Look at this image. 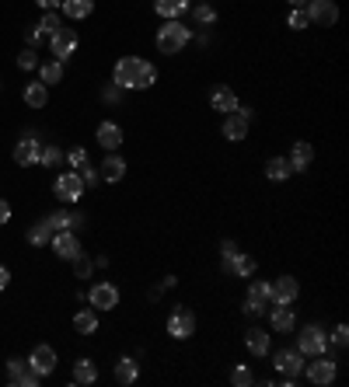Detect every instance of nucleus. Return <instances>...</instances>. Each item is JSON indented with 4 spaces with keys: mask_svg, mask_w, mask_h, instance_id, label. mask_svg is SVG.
I'll list each match as a JSON object with an SVG mask.
<instances>
[{
    "mask_svg": "<svg viewBox=\"0 0 349 387\" xmlns=\"http://www.w3.org/2000/svg\"><path fill=\"white\" fill-rule=\"evenodd\" d=\"M286 4H290V7H307L311 0H286Z\"/></svg>",
    "mask_w": 349,
    "mask_h": 387,
    "instance_id": "obj_53",
    "label": "nucleus"
},
{
    "mask_svg": "<svg viewBox=\"0 0 349 387\" xmlns=\"http://www.w3.org/2000/svg\"><path fill=\"white\" fill-rule=\"evenodd\" d=\"M112 84L122 91H147L158 84V67L144 56H119L112 67Z\"/></svg>",
    "mask_w": 349,
    "mask_h": 387,
    "instance_id": "obj_1",
    "label": "nucleus"
},
{
    "mask_svg": "<svg viewBox=\"0 0 349 387\" xmlns=\"http://www.w3.org/2000/svg\"><path fill=\"white\" fill-rule=\"evenodd\" d=\"M220 273H224V276H234V280H252V276L259 273V262H255V255H248V251H234L227 262H220Z\"/></svg>",
    "mask_w": 349,
    "mask_h": 387,
    "instance_id": "obj_7",
    "label": "nucleus"
},
{
    "mask_svg": "<svg viewBox=\"0 0 349 387\" xmlns=\"http://www.w3.org/2000/svg\"><path fill=\"white\" fill-rule=\"evenodd\" d=\"M70 381L74 384H81V387H91V384H98V367H94V360H77L74 363V374H70Z\"/></svg>",
    "mask_w": 349,
    "mask_h": 387,
    "instance_id": "obj_26",
    "label": "nucleus"
},
{
    "mask_svg": "<svg viewBox=\"0 0 349 387\" xmlns=\"http://www.w3.org/2000/svg\"><path fill=\"white\" fill-rule=\"evenodd\" d=\"M35 4H39L42 11H60V4H63V0H35Z\"/></svg>",
    "mask_w": 349,
    "mask_h": 387,
    "instance_id": "obj_50",
    "label": "nucleus"
},
{
    "mask_svg": "<svg viewBox=\"0 0 349 387\" xmlns=\"http://www.w3.org/2000/svg\"><path fill=\"white\" fill-rule=\"evenodd\" d=\"M272 370L279 374V377H300V370H304V356L290 346V349H276L272 353Z\"/></svg>",
    "mask_w": 349,
    "mask_h": 387,
    "instance_id": "obj_9",
    "label": "nucleus"
},
{
    "mask_svg": "<svg viewBox=\"0 0 349 387\" xmlns=\"http://www.w3.org/2000/svg\"><path fill=\"white\" fill-rule=\"evenodd\" d=\"M87 303L101 314V310H115L119 307V287L108 283V280H98L91 290H87Z\"/></svg>",
    "mask_w": 349,
    "mask_h": 387,
    "instance_id": "obj_6",
    "label": "nucleus"
},
{
    "mask_svg": "<svg viewBox=\"0 0 349 387\" xmlns=\"http://www.w3.org/2000/svg\"><path fill=\"white\" fill-rule=\"evenodd\" d=\"M39 81H42L46 88L60 84V81H63V63H60V60H46V63H39Z\"/></svg>",
    "mask_w": 349,
    "mask_h": 387,
    "instance_id": "obj_32",
    "label": "nucleus"
},
{
    "mask_svg": "<svg viewBox=\"0 0 349 387\" xmlns=\"http://www.w3.org/2000/svg\"><path fill=\"white\" fill-rule=\"evenodd\" d=\"M49 49H53V56H56L60 63H67V60L77 53V32H74V28H56V32L49 35Z\"/></svg>",
    "mask_w": 349,
    "mask_h": 387,
    "instance_id": "obj_11",
    "label": "nucleus"
},
{
    "mask_svg": "<svg viewBox=\"0 0 349 387\" xmlns=\"http://www.w3.org/2000/svg\"><path fill=\"white\" fill-rule=\"evenodd\" d=\"M98 175H101V182H108V185H115V182L126 178V161L119 157V150H115V154H105V161L98 164Z\"/></svg>",
    "mask_w": 349,
    "mask_h": 387,
    "instance_id": "obj_21",
    "label": "nucleus"
},
{
    "mask_svg": "<svg viewBox=\"0 0 349 387\" xmlns=\"http://www.w3.org/2000/svg\"><path fill=\"white\" fill-rule=\"evenodd\" d=\"M248 300H255V303H262V307H269V303H272V283L252 276V283H248Z\"/></svg>",
    "mask_w": 349,
    "mask_h": 387,
    "instance_id": "obj_33",
    "label": "nucleus"
},
{
    "mask_svg": "<svg viewBox=\"0 0 349 387\" xmlns=\"http://www.w3.org/2000/svg\"><path fill=\"white\" fill-rule=\"evenodd\" d=\"M25 237H28V244H32V248H46V244L53 241V227H49V220H35V223L28 227V234H25Z\"/></svg>",
    "mask_w": 349,
    "mask_h": 387,
    "instance_id": "obj_31",
    "label": "nucleus"
},
{
    "mask_svg": "<svg viewBox=\"0 0 349 387\" xmlns=\"http://www.w3.org/2000/svg\"><path fill=\"white\" fill-rule=\"evenodd\" d=\"M252 381H255V377H252V367H248V363H238V367L231 370V384L234 387H248Z\"/></svg>",
    "mask_w": 349,
    "mask_h": 387,
    "instance_id": "obj_37",
    "label": "nucleus"
},
{
    "mask_svg": "<svg viewBox=\"0 0 349 387\" xmlns=\"http://www.w3.org/2000/svg\"><path fill=\"white\" fill-rule=\"evenodd\" d=\"M7 220H11V202H7V199L0 195V227H4Z\"/></svg>",
    "mask_w": 349,
    "mask_h": 387,
    "instance_id": "obj_49",
    "label": "nucleus"
},
{
    "mask_svg": "<svg viewBox=\"0 0 349 387\" xmlns=\"http://www.w3.org/2000/svg\"><path fill=\"white\" fill-rule=\"evenodd\" d=\"M234 251H241V248H238V241H231V237H224V241H220V262H227V258H231Z\"/></svg>",
    "mask_w": 349,
    "mask_h": 387,
    "instance_id": "obj_48",
    "label": "nucleus"
},
{
    "mask_svg": "<svg viewBox=\"0 0 349 387\" xmlns=\"http://www.w3.org/2000/svg\"><path fill=\"white\" fill-rule=\"evenodd\" d=\"M304 14H307L311 25L332 28V25L339 21V4H336V0H311V4L304 7Z\"/></svg>",
    "mask_w": 349,
    "mask_h": 387,
    "instance_id": "obj_10",
    "label": "nucleus"
},
{
    "mask_svg": "<svg viewBox=\"0 0 349 387\" xmlns=\"http://www.w3.org/2000/svg\"><path fill=\"white\" fill-rule=\"evenodd\" d=\"M7 381L14 387H35L42 377L28 367V360H7Z\"/></svg>",
    "mask_w": 349,
    "mask_h": 387,
    "instance_id": "obj_16",
    "label": "nucleus"
},
{
    "mask_svg": "<svg viewBox=\"0 0 349 387\" xmlns=\"http://www.w3.org/2000/svg\"><path fill=\"white\" fill-rule=\"evenodd\" d=\"M7 283H11V273H7V265H0V293L7 290Z\"/></svg>",
    "mask_w": 349,
    "mask_h": 387,
    "instance_id": "obj_51",
    "label": "nucleus"
},
{
    "mask_svg": "<svg viewBox=\"0 0 349 387\" xmlns=\"http://www.w3.org/2000/svg\"><path fill=\"white\" fill-rule=\"evenodd\" d=\"M293 171H290V164H286V157H269L265 161V178L269 182H286Z\"/></svg>",
    "mask_w": 349,
    "mask_h": 387,
    "instance_id": "obj_34",
    "label": "nucleus"
},
{
    "mask_svg": "<svg viewBox=\"0 0 349 387\" xmlns=\"http://www.w3.org/2000/svg\"><path fill=\"white\" fill-rule=\"evenodd\" d=\"M63 157H67V164H70L74 171H77V168H84V164H87V150L81 147V143H77V147H70V150H67Z\"/></svg>",
    "mask_w": 349,
    "mask_h": 387,
    "instance_id": "obj_39",
    "label": "nucleus"
},
{
    "mask_svg": "<svg viewBox=\"0 0 349 387\" xmlns=\"http://www.w3.org/2000/svg\"><path fill=\"white\" fill-rule=\"evenodd\" d=\"M189 14H192V21H196L199 28H213V25H217V7H213L210 0L192 4V7H189Z\"/></svg>",
    "mask_w": 349,
    "mask_h": 387,
    "instance_id": "obj_27",
    "label": "nucleus"
},
{
    "mask_svg": "<svg viewBox=\"0 0 349 387\" xmlns=\"http://www.w3.org/2000/svg\"><path fill=\"white\" fill-rule=\"evenodd\" d=\"M238 105H241V101H238V95H234L227 84H217V88L210 91V108H213V112H220V115H231Z\"/></svg>",
    "mask_w": 349,
    "mask_h": 387,
    "instance_id": "obj_22",
    "label": "nucleus"
},
{
    "mask_svg": "<svg viewBox=\"0 0 349 387\" xmlns=\"http://www.w3.org/2000/svg\"><path fill=\"white\" fill-rule=\"evenodd\" d=\"M248 119H241L238 112H231V115H224V122H220V136L227 140V143H241V140H248Z\"/></svg>",
    "mask_w": 349,
    "mask_h": 387,
    "instance_id": "obj_18",
    "label": "nucleus"
},
{
    "mask_svg": "<svg viewBox=\"0 0 349 387\" xmlns=\"http://www.w3.org/2000/svg\"><path fill=\"white\" fill-rule=\"evenodd\" d=\"M53 192H56V199H63V202H77L81 195L87 192V185H84V178H81V171H63L56 182H53Z\"/></svg>",
    "mask_w": 349,
    "mask_h": 387,
    "instance_id": "obj_8",
    "label": "nucleus"
},
{
    "mask_svg": "<svg viewBox=\"0 0 349 387\" xmlns=\"http://www.w3.org/2000/svg\"><path fill=\"white\" fill-rule=\"evenodd\" d=\"M311 161H315V147H311L307 140H293V147H290V154H286L290 171H293V175H304V171L311 168Z\"/></svg>",
    "mask_w": 349,
    "mask_h": 387,
    "instance_id": "obj_15",
    "label": "nucleus"
},
{
    "mask_svg": "<svg viewBox=\"0 0 349 387\" xmlns=\"http://www.w3.org/2000/svg\"><path fill=\"white\" fill-rule=\"evenodd\" d=\"M154 11H158L165 21H172V18H182V14L189 11V0H154Z\"/></svg>",
    "mask_w": 349,
    "mask_h": 387,
    "instance_id": "obj_35",
    "label": "nucleus"
},
{
    "mask_svg": "<svg viewBox=\"0 0 349 387\" xmlns=\"http://www.w3.org/2000/svg\"><path fill=\"white\" fill-rule=\"evenodd\" d=\"M46 220H49L53 234H56V230H77V227L84 223V216H81V213H70V209H56V213H49Z\"/></svg>",
    "mask_w": 349,
    "mask_h": 387,
    "instance_id": "obj_25",
    "label": "nucleus"
},
{
    "mask_svg": "<svg viewBox=\"0 0 349 387\" xmlns=\"http://www.w3.org/2000/svg\"><path fill=\"white\" fill-rule=\"evenodd\" d=\"M25 42H28L32 49H35L39 42H46V35H42V28H39V25H28V28H25Z\"/></svg>",
    "mask_w": 349,
    "mask_h": 387,
    "instance_id": "obj_46",
    "label": "nucleus"
},
{
    "mask_svg": "<svg viewBox=\"0 0 349 387\" xmlns=\"http://www.w3.org/2000/svg\"><path fill=\"white\" fill-rule=\"evenodd\" d=\"M137 381H140V363H137V356H122V360L115 363V384L133 387Z\"/></svg>",
    "mask_w": 349,
    "mask_h": 387,
    "instance_id": "obj_24",
    "label": "nucleus"
},
{
    "mask_svg": "<svg viewBox=\"0 0 349 387\" xmlns=\"http://www.w3.org/2000/svg\"><path fill=\"white\" fill-rule=\"evenodd\" d=\"M154 42H158L161 56H178V53L192 42V28H189V25H182L178 18H172V21H165V25L158 28Z\"/></svg>",
    "mask_w": 349,
    "mask_h": 387,
    "instance_id": "obj_2",
    "label": "nucleus"
},
{
    "mask_svg": "<svg viewBox=\"0 0 349 387\" xmlns=\"http://www.w3.org/2000/svg\"><path fill=\"white\" fill-rule=\"evenodd\" d=\"M60 161H63V150H60L56 143H49V147L39 150V164H42V168H53V164H60Z\"/></svg>",
    "mask_w": 349,
    "mask_h": 387,
    "instance_id": "obj_36",
    "label": "nucleus"
},
{
    "mask_svg": "<svg viewBox=\"0 0 349 387\" xmlns=\"http://www.w3.org/2000/svg\"><path fill=\"white\" fill-rule=\"evenodd\" d=\"M265 317H269L272 332H279V335L297 332V317H293V310H290L286 303H269V307H265Z\"/></svg>",
    "mask_w": 349,
    "mask_h": 387,
    "instance_id": "obj_14",
    "label": "nucleus"
},
{
    "mask_svg": "<svg viewBox=\"0 0 349 387\" xmlns=\"http://www.w3.org/2000/svg\"><path fill=\"white\" fill-rule=\"evenodd\" d=\"M21 98H25V105H28V108H46V101H49V88H46L42 81H32V84H25Z\"/></svg>",
    "mask_w": 349,
    "mask_h": 387,
    "instance_id": "obj_29",
    "label": "nucleus"
},
{
    "mask_svg": "<svg viewBox=\"0 0 349 387\" xmlns=\"http://www.w3.org/2000/svg\"><path fill=\"white\" fill-rule=\"evenodd\" d=\"M39 28H42V35L49 39L56 28H63V25H60V14H56V11H46V14H42V21H39Z\"/></svg>",
    "mask_w": 349,
    "mask_h": 387,
    "instance_id": "obj_40",
    "label": "nucleus"
},
{
    "mask_svg": "<svg viewBox=\"0 0 349 387\" xmlns=\"http://www.w3.org/2000/svg\"><path fill=\"white\" fill-rule=\"evenodd\" d=\"M286 25H290L293 32H304V28H311V21H307L304 7H293V11H290V18H286Z\"/></svg>",
    "mask_w": 349,
    "mask_h": 387,
    "instance_id": "obj_41",
    "label": "nucleus"
},
{
    "mask_svg": "<svg viewBox=\"0 0 349 387\" xmlns=\"http://www.w3.org/2000/svg\"><path fill=\"white\" fill-rule=\"evenodd\" d=\"M300 374H304L315 387H332L336 384V377H339V363H336L329 353H322V356H311V363H304Z\"/></svg>",
    "mask_w": 349,
    "mask_h": 387,
    "instance_id": "obj_3",
    "label": "nucleus"
},
{
    "mask_svg": "<svg viewBox=\"0 0 349 387\" xmlns=\"http://www.w3.org/2000/svg\"><path fill=\"white\" fill-rule=\"evenodd\" d=\"M119 98H122V88H115V84H105V88H101V101L119 105Z\"/></svg>",
    "mask_w": 349,
    "mask_h": 387,
    "instance_id": "obj_47",
    "label": "nucleus"
},
{
    "mask_svg": "<svg viewBox=\"0 0 349 387\" xmlns=\"http://www.w3.org/2000/svg\"><path fill=\"white\" fill-rule=\"evenodd\" d=\"M91 11H94V0H63L60 4V14L70 21H84V18H91Z\"/></svg>",
    "mask_w": 349,
    "mask_h": 387,
    "instance_id": "obj_28",
    "label": "nucleus"
},
{
    "mask_svg": "<svg viewBox=\"0 0 349 387\" xmlns=\"http://www.w3.org/2000/svg\"><path fill=\"white\" fill-rule=\"evenodd\" d=\"M94 140H98V147L105 150V154H115L119 147H122V140H126V133H122V126L119 122H101L98 129H94Z\"/></svg>",
    "mask_w": 349,
    "mask_h": 387,
    "instance_id": "obj_12",
    "label": "nucleus"
},
{
    "mask_svg": "<svg viewBox=\"0 0 349 387\" xmlns=\"http://www.w3.org/2000/svg\"><path fill=\"white\" fill-rule=\"evenodd\" d=\"M74 332H77V335H94V332H98V310H94V307H81V310L74 314Z\"/></svg>",
    "mask_w": 349,
    "mask_h": 387,
    "instance_id": "obj_30",
    "label": "nucleus"
},
{
    "mask_svg": "<svg viewBox=\"0 0 349 387\" xmlns=\"http://www.w3.org/2000/svg\"><path fill=\"white\" fill-rule=\"evenodd\" d=\"M49 244H53V251H56V258H63V262H74V258H77V255L84 251L74 230H56Z\"/></svg>",
    "mask_w": 349,
    "mask_h": 387,
    "instance_id": "obj_13",
    "label": "nucleus"
},
{
    "mask_svg": "<svg viewBox=\"0 0 349 387\" xmlns=\"http://www.w3.org/2000/svg\"><path fill=\"white\" fill-rule=\"evenodd\" d=\"M245 349H248L255 360L269 356V349H272V335H269L265 328H248V332H245Z\"/></svg>",
    "mask_w": 349,
    "mask_h": 387,
    "instance_id": "obj_23",
    "label": "nucleus"
},
{
    "mask_svg": "<svg viewBox=\"0 0 349 387\" xmlns=\"http://www.w3.org/2000/svg\"><path fill=\"white\" fill-rule=\"evenodd\" d=\"M165 332L172 335L174 342L192 339V335H196V314H192L189 307H174L172 314H168V321H165Z\"/></svg>",
    "mask_w": 349,
    "mask_h": 387,
    "instance_id": "obj_5",
    "label": "nucleus"
},
{
    "mask_svg": "<svg viewBox=\"0 0 349 387\" xmlns=\"http://www.w3.org/2000/svg\"><path fill=\"white\" fill-rule=\"evenodd\" d=\"M39 150H42V143L28 133V136H21L18 140V147H14V164H21V168H32V164H39Z\"/></svg>",
    "mask_w": 349,
    "mask_h": 387,
    "instance_id": "obj_20",
    "label": "nucleus"
},
{
    "mask_svg": "<svg viewBox=\"0 0 349 387\" xmlns=\"http://www.w3.org/2000/svg\"><path fill=\"white\" fill-rule=\"evenodd\" d=\"M178 287V280L174 276H165V283H161V290H174Z\"/></svg>",
    "mask_w": 349,
    "mask_h": 387,
    "instance_id": "obj_52",
    "label": "nucleus"
},
{
    "mask_svg": "<svg viewBox=\"0 0 349 387\" xmlns=\"http://www.w3.org/2000/svg\"><path fill=\"white\" fill-rule=\"evenodd\" d=\"M300 300V283L293 280V276H279V280H272V303H286V307H293Z\"/></svg>",
    "mask_w": 349,
    "mask_h": 387,
    "instance_id": "obj_17",
    "label": "nucleus"
},
{
    "mask_svg": "<svg viewBox=\"0 0 349 387\" xmlns=\"http://www.w3.org/2000/svg\"><path fill=\"white\" fill-rule=\"evenodd\" d=\"M28 367L39 374V377H49L56 370V349L53 346H35L32 356H28Z\"/></svg>",
    "mask_w": 349,
    "mask_h": 387,
    "instance_id": "obj_19",
    "label": "nucleus"
},
{
    "mask_svg": "<svg viewBox=\"0 0 349 387\" xmlns=\"http://www.w3.org/2000/svg\"><path fill=\"white\" fill-rule=\"evenodd\" d=\"M91 265H94V262H91L84 251H81V255L74 258V273H77V280H87V276H91Z\"/></svg>",
    "mask_w": 349,
    "mask_h": 387,
    "instance_id": "obj_43",
    "label": "nucleus"
},
{
    "mask_svg": "<svg viewBox=\"0 0 349 387\" xmlns=\"http://www.w3.org/2000/svg\"><path fill=\"white\" fill-rule=\"evenodd\" d=\"M81 171V178H84L87 189H94V185H101V175H98V168H91V164H84V168H77Z\"/></svg>",
    "mask_w": 349,
    "mask_h": 387,
    "instance_id": "obj_44",
    "label": "nucleus"
},
{
    "mask_svg": "<svg viewBox=\"0 0 349 387\" xmlns=\"http://www.w3.org/2000/svg\"><path fill=\"white\" fill-rule=\"evenodd\" d=\"M241 310H245V317H252V321H255V317H265V307H262V303H255V300H248V296H245Z\"/></svg>",
    "mask_w": 349,
    "mask_h": 387,
    "instance_id": "obj_45",
    "label": "nucleus"
},
{
    "mask_svg": "<svg viewBox=\"0 0 349 387\" xmlns=\"http://www.w3.org/2000/svg\"><path fill=\"white\" fill-rule=\"evenodd\" d=\"M304 360H311V356H322V353H329V332L322 328V324H304L300 328V335H297V346H293Z\"/></svg>",
    "mask_w": 349,
    "mask_h": 387,
    "instance_id": "obj_4",
    "label": "nucleus"
},
{
    "mask_svg": "<svg viewBox=\"0 0 349 387\" xmlns=\"http://www.w3.org/2000/svg\"><path fill=\"white\" fill-rule=\"evenodd\" d=\"M39 63H42V60H39V53H35L32 46H25V49H21V56H18V67H21V70H39Z\"/></svg>",
    "mask_w": 349,
    "mask_h": 387,
    "instance_id": "obj_38",
    "label": "nucleus"
},
{
    "mask_svg": "<svg viewBox=\"0 0 349 387\" xmlns=\"http://www.w3.org/2000/svg\"><path fill=\"white\" fill-rule=\"evenodd\" d=\"M329 342H332L336 349H346V346H349V328H346V324H343V321H339V324L332 328V335H329Z\"/></svg>",
    "mask_w": 349,
    "mask_h": 387,
    "instance_id": "obj_42",
    "label": "nucleus"
}]
</instances>
